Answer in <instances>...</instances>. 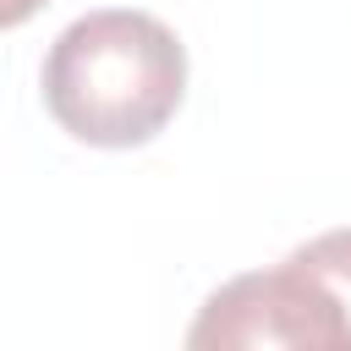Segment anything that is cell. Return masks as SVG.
<instances>
[{"mask_svg": "<svg viewBox=\"0 0 351 351\" xmlns=\"http://www.w3.org/2000/svg\"><path fill=\"white\" fill-rule=\"evenodd\" d=\"M186 93V49L148 11L77 16L44 55V110L88 148H137L170 126Z\"/></svg>", "mask_w": 351, "mask_h": 351, "instance_id": "obj_1", "label": "cell"}, {"mask_svg": "<svg viewBox=\"0 0 351 351\" xmlns=\"http://www.w3.org/2000/svg\"><path fill=\"white\" fill-rule=\"evenodd\" d=\"M186 346H291V351H335L346 346V318L324 280L302 269L296 258L274 269L236 274L219 285L197 324L186 329Z\"/></svg>", "mask_w": 351, "mask_h": 351, "instance_id": "obj_2", "label": "cell"}, {"mask_svg": "<svg viewBox=\"0 0 351 351\" xmlns=\"http://www.w3.org/2000/svg\"><path fill=\"white\" fill-rule=\"evenodd\" d=\"M291 258L324 280V291L335 296V307L346 318V346H351V230H324V236L302 241Z\"/></svg>", "mask_w": 351, "mask_h": 351, "instance_id": "obj_3", "label": "cell"}, {"mask_svg": "<svg viewBox=\"0 0 351 351\" xmlns=\"http://www.w3.org/2000/svg\"><path fill=\"white\" fill-rule=\"evenodd\" d=\"M33 5H38V0H5V11H0V16H5V27H16V22L33 11Z\"/></svg>", "mask_w": 351, "mask_h": 351, "instance_id": "obj_4", "label": "cell"}]
</instances>
